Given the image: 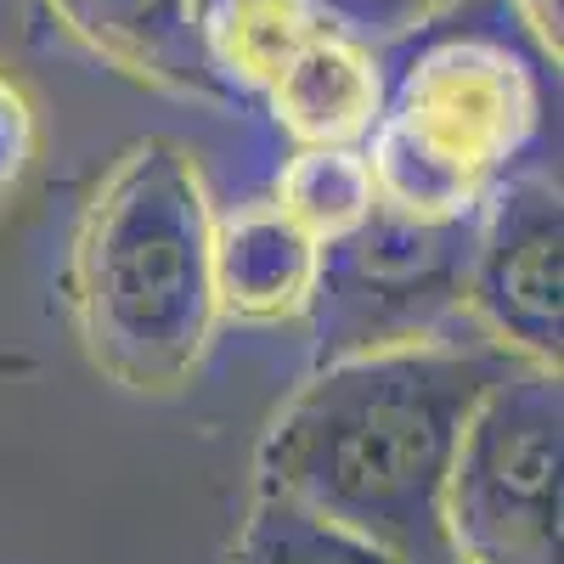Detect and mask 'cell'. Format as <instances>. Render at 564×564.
I'll return each instance as SVG.
<instances>
[{"label":"cell","mask_w":564,"mask_h":564,"mask_svg":"<svg viewBox=\"0 0 564 564\" xmlns=\"http://www.w3.org/2000/svg\"><path fill=\"white\" fill-rule=\"evenodd\" d=\"M558 367L520 361L468 412L446 480L457 564H558Z\"/></svg>","instance_id":"cell-4"},{"label":"cell","mask_w":564,"mask_h":564,"mask_svg":"<svg viewBox=\"0 0 564 564\" xmlns=\"http://www.w3.org/2000/svg\"><path fill=\"white\" fill-rule=\"evenodd\" d=\"M215 215L181 148L141 141L90 198L74 243L85 350L124 390H175L215 334Z\"/></svg>","instance_id":"cell-2"},{"label":"cell","mask_w":564,"mask_h":564,"mask_svg":"<svg viewBox=\"0 0 564 564\" xmlns=\"http://www.w3.org/2000/svg\"><path fill=\"white\" fill-rule=\"evenodd\" d=\"M468 316L480 334L531 367L564 350V204L558 181L508 175L480 204L468 260Z\"/></svg>","instance_id":"cell-6"},{"label":"cell","mask_w":564,"mask_h":564,"mask_svg":"<svg viewBox=\"0 0 564 564\" xmlns=\"http://www.w3.org/2000/svg\"><path fill=\"white\" fill-rule=\"evenodd\" d=\"M316 254L322 249L271 198L243 204L238 215L215 220V305L243 322H289L311 305Z\"/></svg>","instance_id":"cell-9"},{"label":"cell","mask_w":564,"mask_h":564,"mask_svg":"<svg viewBox=\"0 0 564 564\" xmlns=\"http://www.w3.org/2000/svg\"><path fill=\"white\" fill-rule=\"evenodd\" d=\"M513 7H520V23L558 57V0H513Z\"/></svg>","instance_id":"cell-14"},{"label":"cell","mask_w":564,"mask_h":564,"mask_svg":"<svg viewBox=\"0 0 564 564\" xmlns=\"http://www.w3.org/2000/svg\"><path fill=\"white\" fill-rule=\"evenodd\" d=\"M520 367L486 334L322 361L260 446V491L401 564H457L446 480L468 412Z\"/></svg>","instance_id":"cell-1"},{"label":"cell","mask_w":564,"mask_h":564,"mask_svg":"<svg viewBox=\"0 0 564 564\" xmlns=\"http://www.w3.org/2000/svg\"><path fill=\"white\" fill-rule=\"evenodd\" d=\"M316 249L350 238V231L379 209V181L361 148H300L276 175V198Z\"/></svg>","instance_id":"cell-11"},{"label":"cell","mask_w":564,"mask_h":564,"mask_svg":"<svg viewBox=\"0 0 564 564\" xmlns=\"http://www.w3.org/2000/svg\"><path fill=\"white\" fill-rule=\"evenodd\" d=\"M52 7L90 52L119 63L124 74L186 90V97L231 102L204 57L193 0H52Z\"/></svg>","instance_id":"cell-8"},{"label":"cell","mask_w":564,"mask_h":564,"mask_svg":"<svg viewBox=\"0 0 564 564\" xmlns=\"http://www.w3.org/2000/svg\"><path fill=\"white\" fill-rule=\"evenodd\" d=\"M311 7L339 34L361 40L367 52H379V45H395L417 29H430L452 0H311Z\"/></svg>","instance_id":"cell-13"},{"label":"cell","mask_w":564,"mask_h":564,"mask_svg":"<svg viewBox=\"0 0 564 564\" xmlns=\"http://www.w3.org/2000/svg\"><path fill=\"white\" fill-rule=\"evenodd\" d=\"M231 564H401V558H390L379 547H367L361 536L316 520L311 508H300L289 497L260 491Z\"/></svg>","instance_id":"cell-12"},{"label":"cell","mask_w":564,"mask_h":564,"mask_svg":"<svg viewBox=\"0 0 564 564\" xmlns=\"http://www.w3.org/2000/svg\"><path fill=\"white\" fill-rule=\"evenodd\" d=\"M260 102L300 148H367L384 113V74L361 40L322 29Z\"/></svg>","instance_id":"cell-7"},{"label":"cell","mask_w":564,"mask_h":564,"mask_svg":"<svg viewBox=\"0 0 564 564\" xmlns=\"http://www.w3.org/2000/svg\"><path fill=\"white\" fill-rule=\"evenodd\" d=\"M475 220H417L379 198L350 238L316 254V356L345 361L367 350H395L446 339L468 311V260H475Z\"/></svg>","instance_id":"cell-5"},{"label":"cell","mask_w":564,"mask_h":564,"mask_svg":"<svg viewBox=\"0 0 564 564\" xmlns=\"http://www.w3.org/2000/svg\"><path fill=\"white\" fill-rule=\"evenodd\" d=\"M542 130V85L508 40L446 34L384 85V113L367 135L379 198L417 220H463L508 175Z\"/></svg>","instance_id":"cell-3"},{"label":"cell","mask_w":564,"mask_h":564,"mask_svg":"<svg viewBox=\"0 0 564 564\" xmlns=\"http://www.w3.org/2000/svg\"><path fill=\"white\" fill-rule=\"evenodd\" d=\"M198 40L226 97H265L305 45L334 29L311 0H193Z\"/></svg>","instance_id":"cell-10"}]
</instances>
